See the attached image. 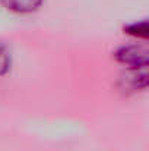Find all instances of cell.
<instances>
[{
	"instance_id": "3957f363",
	"label": "cell",
	"mask_w": 149,
	"mask_h": 151,
	"mask_svg": "<svg viewBox=\"0 0 149 151\" xmlns=\"http://www.w3.org/2000/svg\"><path fill=\"white\" fill-rule=\"evenodd\" d=\"M10 66H12L10 51L3 43H0V76L6 75L10 70Z\"/></svg>"
},
{
	"instance_id": "6da1fadb",
	"label": "cell",
	"mask_w": 149,
	"mask_h": 151,
	"mask_svg": "<svg viewBox=\"0 0 149 151\" xmlns=\"http://www.w3.org/2000/svg\"><path fill=\"white\" fill-rule=\"evenodd\" d=\"M115 60L127 69H146L148 56L142 46H123L115 51Z\"/></svg>"
},
{
	"instance_id": "7a4b0ae2",
	"label": "cell",
	"mask_w": 149,
	"mask_h": 151,
	"mask_svg": "<svg viewBox=\"0 0 149 151\" xmlns=\"http://www.w3.org/2000/svg\"><path fill=\"white\" fill-rule=\"evenodd\" d=\"M44 0H0V4L18 15H28L37 12L43 6Z\"/></svg>"
}]
</instances>
